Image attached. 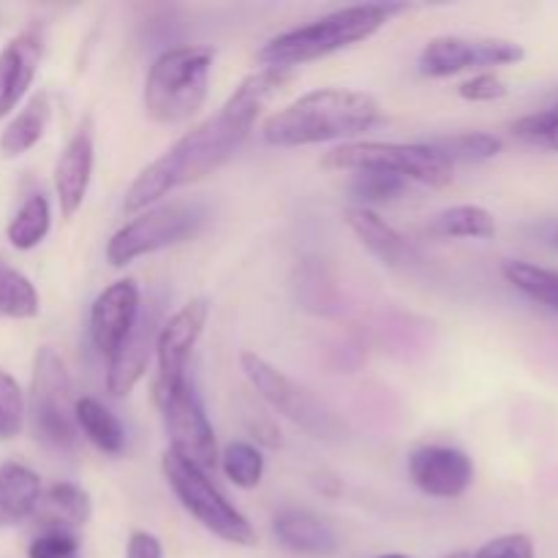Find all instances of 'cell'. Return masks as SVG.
<instances>
[{
    "mask_svg": "<svg viewBox=\"0 0 558 558\" xmlns=\"http://www.w3.org/2000/svg\"><path fill=\"white\" fill-rule=\"evenodd\" d=\"M550 109H554V112H556V114H558V104H556V107H550Z\"/></svg>",
    "mask_w": 558,
    "mask_h": 558,
    "instance_id": "cell-39",
    "label": "cell"
},
{
    "mask_svg": "<svg viewBox=\"0 0 558 558\" xmlns=\"http://www.w3.org/2000/svg\"><path fill=\"white\" fill-rule=\"evenodd\" d=\"M501 272H505L507 281H510L512 287L521 289L523 294H529V298L537 300L545 308L556 311L558 314V272L518 259L505 262V265H501Z\"/></svg>",
    "mask_w": 558,
    "mask_h": 558,
    "instance_id": "cell-28",
    "label": "cell"
},
{
    "mask_svg": "<svg viewBox=\"0 0 558 558\" xmlns=\"http://www.w3.org/2000/svg\"><path fill=\"white\" fill-rule=\"evenodd\" d=\"M140 314V287L131 278L109 283L90 305V341L96 352L112 357L131 336Z\"/></svg>",
    "mask_w": 558,
    "mask_h": 558,
    "instance_id": "cell-14",
    "label": "cell"
},
{
    "mask_svg": "<svg viewBox=\"0 0 558 558\" xmlns=\"http://www.w3.org/2000/svg\"><path fill=\"white\" fill-rule=\"evenodd\" d=\"M409 477L430 499H458L474 483V461L458 447L425 445L409 456Z\"/></svg>",
    "mask_w": 558,
    "mask_h": 558,
    "instance_id": "cell-13",
    "label": "cell"
},
{
    "mask_svg": "<svg viewBox=\"0 0 558 558\" xmlns=\"http://www.w3.org/2000/svg\"><path fill=\"white\" fill-rule=\"evenodd\" d=\"M125 558H163L161 539L150 532H134L125 545Z\"/></svg>",
    "mask_w": 558,
    "mask_h": 558,
    "instance_id": "cell-36",
    "label": "cell"
},
{
    "mask_svg": "<svg viewBox=\"0 0 558 558\" xmlns=\"http://www.w3.org/2000/svg\"><path fill=\"white\" fill-rule=\"evenodd\" d=\"M381 118L379 101L363 90L322 87L294 98L262 123V140L270 147H308L363 136Z\"/></svg>",
    "mask_w": 558,
    "mask_h": 558,
    "instance_id": "cell-2",
    "label": "cell"
},
{
    "mask_svg": "<svg viewBox=\"0 0 558 558\" xmlns=\"http://www.w3.org/2000/svg\"><path fill=\"white\" fill-rule=\"evenodd\" d=\"M74 558H76V556H74Z\"/></svg>",
    "mask_w": 558,
    "mask_h": 558,
    "instance_id": "cell-41",
    "label": "cell"
},
{
    "mask_svg": "<svg viewBox=\"0 0 558 558\" xmlns=\"http://www.w3.org/2000/svg\"><path fill=\"white\" fill-rule=\"evenodd\" d=\"M74 385L58 352L41 347L33 363V423L36 434L54 450H74L80 428L74 420Z\"/></svg>",
    "mask_w": 558,
    "mask_h": 558,
    "instance_id": "cell-9",
    "label": "cell"
},
{
    "mask_svg": "<svg viewBox=\"0 0 558 558\" xmlns=\"http://www.w3.org/2000/svg\"><path fill=\"white\" fill-rule=\"evenodd\" d=\"M322 167L336 172H387L428 189H447L456 180V167L428 142H343L322 158Z\"/></svg>",
    "mask_w": 558,
    "mask_h": 558,
    "instance_id": "cell-5",
    "label": "cell"
},
{
    "mask_svg": "<svg viewBox=\"0 0 558 558\" xmlns=\"http://www.w3.org/2000/svg\"><path fill=\"white\" fill-rule=\"evenodd\" d=\"M507 93H510L507 82L499 80L496 74H490V71H480V74H474L472 80L458 85V96H461L463 101H472V104L499 101V98H505Z\"/></svg>",
    "mask_w": 558,
    "mask_h": 558,
    "instance_id": "cell-34",
    "label": "cell"
},
{
    "mask_svg": "<svg viewBox=\"0 0 558 558\" xmlns=\"http://www.w3.org/2000/svg\"><path fill=\"white\" fill-rule=\"evenodd\" d=\"M36 515H41L44 529H74L85 526L93 515V501L85 488L74 483H54L38 499Z\"/></svg>",
    "mask_w": 558,
    "mask_h": 558,
    "instance_id": "cell-21",
    "label": "cell"
},
{
    "mask_svg": "<svg viewBox=\"0 0 558 558\" xmlns=\"http://www.w3.org/2000/svg\"><path fill=\"white\" fill-rule=\"evenodd\" d=\"M512 134H515L518 140L529 142V145H537L545 147V150L558 153V114L554 109L526 114V118L512 123Z\"/></svg>",
    "mask_w": 558,
    "mask_h": 558,
    "instance_id": "cell-32",
    "label": "cell"
},
{
    "mask_svg": "<svg viewBox=\"0 0 558 558\" xmlns=\"http://www.w3.org/2000/svg\"><path fill=\"white\" fill-rule=\"evenodd\" d=\"M445 558H474V554H469V550H458V554H450Z\"/></svg>",
    "mask_w": 558,
    "mask_h": 558,
    "instance_id": "cell-37",
    "label": "cell"
},
{
    "mask_svg": "<svg viewBox=\"0 0 558 558\" xmlns=\"http://www.w3.org/2000/svg\"><path fill=\"white\" fill-rule=\"evenodd\" d=\"M409 5L403 3H360L347 9L330 11L308 25L292 27L281 36L270 38L259 49L262 69H283L292 71L298 65L314 63V60L336 54L354 44L368 41L371 36L381 31L396 14H403Z\"/></svg>",
    "mask_w": 558,
    "mask_h": 558,
    "instance_id": "cell-3",
    "label": "cell"
},
{
    "mask_svg": "<svg viewBox=\"0 0 558 558\" xmlns=\"http://www.w3.org/2000/svg\"><path fill=\"white\" fill-rule=\"evenodd\" d=\"M41 477L25 463H0V518L3 521H25L36 515L41 499Z\"/></svg>",
    "mask_w": 558,
    "mask_h": 558,
    "instance_id": "cell-20",
    "label": "cell"
},
{
    "mask_svg": "<svg viewBox=\"0 0 558 558\" xmlns=\"http://www.w3.org/2000/svg\"><path fill=\"white\" fill-rule=\"evenodd\" d=\"M407 180L396 178L387 172H352L349 180V199L354 207H371L385 205V202H396L407 191Z\"/></svg>",
    "mask_w": 558,
    "mask_h": 558,
    "instance_id": "cell-30",
    "label": "cell"
},
{
    "mask_svg": "<svg viewBox=\"0 0 558 558\" xmlns=\"http://www.w3.org/2000/svg\"><path fill=\"white\" fill-rule=\"evenodd\" d=\"M474 558H537L529 534H501L474 554Z\"/></svg>",
    "mask_w": 558,
    "mask_h": 558,
    "instance_id": "cell-35",
    "label": "cell"
},
{
    "mask_svg": "<svg viewBox=\"0 0 558 558\" xmlns=\"http://www.w3.org/2000/svg\"><path fill=\"white\" fill-rule=\"evenodd\" d=\"M41 38L33 33H20L0 49V120L16 109L27 96L41 65Z\"/></svg>",
    "mask_w": 558,
    "mask_h": 558,
    "instance_id": "cell-17",
    "label": "cell"
},
{
    "mask_svg": "<svg viewBox=\"0 0 558 558\" xmlns=\"http://www.w3.org/2000/svg\"><path fill=\"white\" fill-rule=\"evenodd\" d=\"M523 58H526V49L510 38L436 36L420 52L417 69L430 80H447V76L463 74V71L521 63Z\"/></svg>",
    "mask_w": 558,
    "mask_h": 558,
    "instance_id": "cell-11",
    "label": "cell"
},
{
    "mask_svg": "<svg viewBox=\"0 0 558 558\" xmlns=\"http://www.w3.org/2000/svg\"><path fill=\"white\" fill-rule=\"evenodd\" d=\"M436 153L447 158V161L456 167V163H480L490 161V158L499 156L505 150V142L496 134H485V131H463V134H450V136H436L428 142Z\"/></svg>",
    "mask_w": 558,
    "mask_h": 558,
    "instance_id": "cell-26",
    "label": "cell"
},
{
    "mask_svg": "<svg viewBox=\"0 0 558 558\" xmlns=\"http://www.w3.org/2000/svg\"><path fill=\"white\" fill-rule=\"evenodd\" d=\"M25 425V396L20 381L0 371V439H14Z\"/></svg>",
    "mask_w": 558,
    "mask_h": 558,
    "instance_id": "cell-31",
    "label": "cell"
},
{
    "mask_svg": "<svg viewBox=\"0 0 558 558\" xmlns=\"http://www.w3.org/2000/svg\"><path fill=\"white\" fill-rule=\"evenodd\" d=\"M205 218V207L196 202H161L131 218L109 238L107 262L125 267L142 256L185 243L199 232Z\"/></svg>",
    "mask_w": 558,
    "mask_h": 558,
    "instance_id": "cell-7",
    "label": "cell"
},
{
    "mask_svg": "<svg viewBox=\"0 0 558 558\" xmlns=\"http://www.w3.org/2000/svg\"><path fill=\"white\" fill-rule=\"evenodd\" d=\"M93 158H96L93 131L90 123H85L65 142L63 153H60L58 163H54V194H58L63 218H74L82 210V205H85L93 180Z\"/></svg>",
    "mask_w": 558,
    "mask_h": 558,
    "instance_id": "cell-16",
    "label": "cell"
},
{
    "mask_svg": "<svg viewBox=\"0 0 558 558\" xmlns=\"http://www.w3.org/2000/svg\"><path fill=\"white\" fill-rule=\"evenodd\" d=\"M80 550V539L69 529H44L27 545V558H74Z\"/></svg>",
    "mask_w": 558,
    "mask_h": 558,
    "instance_id": "cell-33",
    "label": "cell"
},
{
    "mask_svg": "<svg viewBox=\"0 0 558 558\" xmlns=\"http://www.w3.org/2000/svg\"><path fill=\"white\" fill-rule=\"evenodd\" d=\"M161 330V311H142L131 336L120 343L118 352L109 357L107 365V392L112 398L131 396L142 376L147 374L150 357L156 354V338Z\"/></svg>",
    "mask_w": 558,
    "mask_h": 558,
    "instance_id": "cell-15",
    "label": "cell"
},
{
    "mask_svg": "<svg viewBox=\"0 0 558 558\" xmlns=\"http://www.w3.org/2000/svg\"><path fill=\"white\" fill-rule=\"evenodd\" d=\"M49 120H52V101H49L47 93H38L3 129V134H0V153L5 158L25 156L27 150H33L44 140Z\"/></svg>",
    "mask_w": 558,
    "mask_h": 558,
    "instance_id": "cell-22",
    "label": "cell"
},
{
    "mask_svg": "<svg viewBox=\"0 0 558 558\" xmlns=\"http://www.w3.org/2000/svg\"><path fill=\"white\" fill-rule=\"evenodd\" d=\"M556 245H558V232H556Z\"/></svg>",
    "mask_w": 558,
    "mask_h": 558,
    "instance_id": "cell-40",
    "label": "cell"
},
{
    "mask_svg": "<svg viewBox=\"0 0 558 558\" xmlns=\"http://www.w3.org/2000/svg\"><path fill=\"white\" fill-rule=\"evenodd\" d=\"M49 227H52V207H49L47 196L31 194L22 202L16 216L11 218L9 229H5V240L11 243V248L33 251L36 245L44 243Z\"/></svg>",
    "mask_w": 558,
    "mask_h": 558,
    "instance_id": "cell-25",
    "label": "cell"
},
{
    "mask_svg": "<svg viewBox=\"0 0 558 558\" xmlns=\"http://www.w3.org/2000/svg\"><path fill=\"white\" fill-rule=\"evenodd\" d=\"M218 458H221L223 474L234 488L254 490L265 477V458H262L259 447L251 445V441H232V445L223 447Z\"/></svg>",
    "mask_w": 558,
    "mask_h": 558,
    "instance_id": "cell-29",
    "label": "cell"
},
{
    "mask_svg": "<svg viewBox=\"0 0 558 558\" xmlns=\"http://www.w3.org/2000/svg\"><path fill=\"white\" fill-rule=\"evenodd\" d=\"M41 311L36 287L25 272L0 265V316L3 319H36Z\"/></svg>",
    "mask_w": 558,
    "mask_h": 558,
    "instance_id": "cell-27",
    "label": "cell"
},
{
    "mask_svg": "<svg viewBox=\"0 0 558 558\" xmlns=\"http://www.w3.org/2000/svg\"><path fill=\"white\" fill-rule=\"evenodd\" d=\"M428 232L447 240H490L496 238V218L480 205H456L441 210Z\"/></svg>",
    "mask_w": 558,
    "mask_h": 558,
    "instance_id": "cell-24",
    "label": "cell"
},
{
    "mask_svg": "<svg viewBox=\"0 0 558 558\" xmlns=\"http://www.w3.org/2000/svg\"><path fill=\"white\" fill-rule=\"evenodd\" d=\"M343 221L352 229L354 238H357L381 265L403 267L412 265V262L417 259L414 245L409 243L392 223H387L379 213L371 210V207H347Z\"/></svg>",
    "mask_w": 558,
    "mask_h": 558,
    "instance_id": "cell-19",
    "label": "cell"
},
{
    "mask_svg": "<svg viewBox=\"0 0 558 558\" xmlns=\"http://www.w3.org/2000/svg\"><path fill=\"white\" fill-rule=\"evenodd\" d=\"M74 420L80 434H85V439L90 441L96 450H101L104 456H120L125 450V430L120 425V420L104 407L96 398H76L74 403Z\"/></svg>",
    "mask_w": 558,
    "mask_h": 558,
    "instance_id": "cell-23",
    "label": "cell"
},
{
    "mask_svg": "<svg viewBox=\"0 0 558 558\" xmlns=\"http://www.w3.org/2000/svg\"><path fill=\"white\" fill-rule=\"evenodd\" d=\"M278 545L305 558H330L338 554V537L330 523L311 510H283L272 521Z\"/></svg>",
    "mask_w": 558,
    "mask_h": 558,
    "instance_id": "cell-18",
    "label": "cell"
},
{
    "mask_svg": "<svg viewBox=\"0 0 558 558\" xmlns=\"http://www.w3.org/2000/svg\"><path fill=\"white\" fill-rule=\"evenodd\" d=\"M210 319V303L205 298H194L183 308L174 311L169 319L161 322L156 338L158 376L156 381L163 387H178L189 379V357L205 332Z\"/></svg>",
    "mask_w": 558,
    "mask_h": 558,
    "instance_id": "cell-12",
    "label": "cell"
},
{
    "mask_svg": "<svg viewBox=\"0 0 558 558\" xmlns=\"http://www.w3.org/2000/svg\"><path fill=\"white\" fill-rule=\"evenodd\" d=\"M213 63L216 49L205 44H183L158 54L142 90L147 118L161 125H178L199 114L210 93Z\"/></svg>",
    "mask_w": 558,
    "mask_h": 558,
    "instance_id": "cell-4",
    "label": "cell"
},
{
    "mask_svg": "<svg viewBox=\"0 0 558 558\" xmlns=\"http://www.w3.org/2000/svg\"><path fill=\"white\" fill-rule=\"evenodd\" d=\"M376 558H412V556H403V554H385V556H376Z\"/></svg>",
    "mask_w": 558,
    "mask_h": 558,
    "instance_id": "cell-38",
    "label": "cell"
},
{
    "mask_svg": "<svg viewBox=\"0 0 558 558\" xmlns=\"http://www.w3.org/2000/svg\"><path fill=\"white\" fill-rule=\"evenodd\" d=\"M240 368H243L251 387H254L281 417H287L289 423L303 428L305 434H311L314 439L330 441L341 436V420H338L325 403L316 401L308 390H303L298 381L289 379L283 371H278L276 365L267 363L265 357H259L256 352H243L240 354Z\"/></svg>",
    "mask_w": 558,
    "mask_h": 558,
    "instance_id": "cell-8",
    "label": "cell"
},
{
    "mask_svg": "<svg viewBox=\"0 0 558 558\" xmlns=\"http://www.w3.org/2000/svg\"><path fill=\"white\" fill-rule=\"evenodd\" d=\"M153 401L161 412L163 428H167L169 436V450L199 466L202 472L216 466V430L207 420V412L194 385L189 379L178 387H163L153 381Z\"/></svg>",
    "mask_w": 558,
    "mask_h": 558,
    "instance_id": "cell-10",
    "label": "cell"
},
{
    "mask_svg": "<svg viewBox=\"0 0 558 558\" xmlns=\"http://www.w3.org/2000/svg\"><path fill=\"white\" fill-rule=\"evenodd\" d=\"M161 472L185 512L194 515L213 537L238 545V548H254L256 532L248 518L213 485V480L199 466L167 450L161 458Z\"/></svg>",
    "mask_w": 558,
    "mask_h": 558,
    "instance_id": "cell-6",
    "label": "cell"
},
{
    "mask_svg": "<svg viewBox=\"0 0 558 558\" xmlns=\"http://www.w3.org/2000/svg\"><path fill=\"white\" fill-rule=\"evenodd\" d=\"M292 82V71L259 69L245 76L238 90L227 98L218 114L207 118L189 134L180 136L163 156L147 163L123 196L125 216H140L150 207L161 205L163 196L180 185L205 180L221 169L238 147L248 140L262 109Z\"/></svg>",
    "mask_w": 558,
    "mask_h": 558,
    "instance_id": "cell-1",
    "label": "cell"
}]
</instances>
